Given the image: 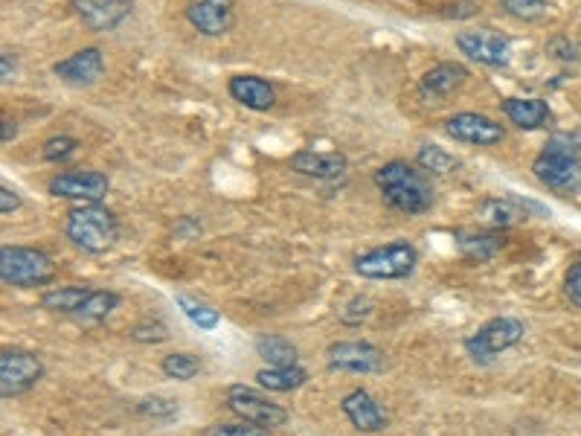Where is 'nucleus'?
<instances>
[{
  "mask_svg": "<svg viewBox=\"0 0 581 436\" xmlns=\"http://www.w3.org/2000/svg\"><path fill=\"white\" fill-rule=\"evenodd\" d=\"M372 181L384 201L398 213L419 216L433 207V184L422 166H413L407 160H390L372 175Z\"/></svg>",
  "mask_w": 581,
  "mask_h": 436,
  "instance_id": "1",
  "label": "nucleus"
},
{
  "mask_svg": "<svg viewBox=\"0 0 581 436\" xmlns=\"http://www.w3.org/2000/svg\"><path fill=\"white\" fill-rule=\"evenodd\" d=\"M535 178L552 192L573 195L581 189V137L555 134L532 163Z\"/></svg>",
  "mask_w": 581,
  "mask_h": 436,
  "instance_id": "2",
  "label": "nucleus"
},
{
  "mask_svg": "<svg viewBox=\"0 0 581 436\" xmlns=\"http://www.w3.org/2000/svg\"><path fill=\"white\" fill-rule=\"evenodd\" d=\"M120 236V221L105 204H82L67 213V239L85 253H105Z\"/></svg>",
  "mask_w": 581,
  "mask_h": 436,
  "instance_id": "3",
  "label": "nucleus"
},
{
  "mask_svg": "<svg viewBox=\"0 0 581 436\" xmlns=\"http://www.w3.org/2000/svg\"><path fill=\"white\" fill-rule=\"evenodd\" d=\"M0 280L12 288H44L56 280V262L41 248L3 245L0 248Z\"/></svg>",
  "mask_w": 581,
  "mask_h": 436,
  "instance_id": "4",
  "label": "nucleus"
},
{
  "mask_svg": "<svg viewBox=\"0 0 581 436\" xmlns=\"http://www.w3.org/2000/svg\"><path fill=\"white\" fill-rule=\"evenodd\" d=\"M352 265L364 280H407L419 265V253L410 242H390L355 256Z\"/></svg>",
  "mask_w": 581,
  "mask_h": 436,
  "instance_id": "5",
  "label": "nucleus"
},
{
  "mask_svg": "<svg viewBox=\"0 0 581 436\" xmlns=\"http://www.w3.org/2000/svg\"><path fill=\"white\" fill-rule=\"evenodd\" d=\"M523 335H526V326L518 317H509V314L491 317L474 335L465 338V352L477 364H491L494 358H500L512 346H518L523 341Z\"/></svg>",
  "mask_w": 581,
  "mask_h": 436,
  "instance_id": "6",
  "label": "nucleus"
},
{
  "mask_svg": "<svg viewBox=\"0 0 581 436\" xmlns=\"http://www.w3.org/2000/svg\"><path fill=\"white\" fill-rule=\"evenodd\" d=\"M41 378H44V364L35 352L21 349V346L0 352V396L3 399L30 393Z\"/></svg>",
  "mask_w": 581,
  "mask_h": 436,
  "instance_id": "7",
  "label": "nucleus"
},
{
  "mask_svg": "<svg viewBox=\"0 0 581 436\" xmlns=\"http://www.w3.org/2000/svg\"><path fill=\"white\" fill-rule=\"evenodd\" d=\"M227 407L242 419V422H250L262 431H271V428H282L288 422V410L282 405L271 402L268 396L256 393L253 387H245V384H236L227 390Z\"/></svg>",
  "mask_w": 581,
  "mask_h": 436,
  "instance_id": "8",
  "label": "nucleus"
},
{
  "mask_svg": "<svg viewBox=\"0 0 581 436\" xmlns=\"http://www.w3.org/2000/svg\"><path fill=\"white\" fill-rule=\"evenodd\" d=\"M329 367L337 373L352 375H372L384 373L387 367V355L369 341H337L329 346L326 352Z\"/></svg>",
  "mask_w": 581,
  "mask_h": 436,
  "instance_id": "9",
  "label": "nucleus"
},
{
  "mask_svg": "<svg viewBox=\"0 0 581 436\" xmlns=\"http://www.w3.org/2000/svg\"><path fill=\"white\" fill-rule=\"evenodd\" d=\"M47 189H50V195H56V198L82 201V204H99V201L108 195L111 181H108V175L93 172V169H73V172L56 175Z\"/></svg>",
  "mask_w": 581,
  "mask_h": 436,
  "instance_id": "10",
  "label": "nucleus"
},
{
  "mask_svg": "<svg viewBox=\"0 0 581 436\" xmlns=\"http://www.w3.org/2000/svg\"><path fill=\"white\" fill-rule=\"evenodd\" d=\"M457 47L462 56L486 67H506L512 62V44L500 32L468 30L457 35Z\"/></svg>",
  "mask_w": 581,
  "mask_h": 436,
  "instance_id": "11",
  "label": "nucleus"
},
{
  "mask_svg": "<svg viewBox=\"0 0 581 436\" xmlns=\"http://www.w3.org/2000/svg\"><path fill=\"white\" fill-rule=\"evenodd\" d=\"M340 410H343V416L349 419V425L355 428V431H361V434H378V431H384L387 428V410L381 407V402L367 393V390H349L343 399H340Z\"/></svg>",
  "mask_w": 581,
  "mask_h": 436,
  "instance_id": "12",
  "label": "nucleus"
},
{
  "mask_svg": "<svg viewBox=\"0 0 581 436\" xmlns=\"http://www.w3.org/2000/svg\"><path fill=\"white\" fill-rule=\"evenodd\" d=\"M186 18L201 35H224L236 24V3L233 0H192L186 6Z\"/></svg>",
  "mask_w": 581,
  "mask_h": 436,
  "instance_id": "13",
  "label": "nucleus"
},
{
  "mask_svg": "<svg viewBox=\"0 0 581 436\" xmlns=\"http://www.w3.org/2000/svg\"><path fill=\"white\" fill-rule=\"evenodd\" d=\"M445 131L459 143H471V146H497L506 137L503 125L494 123L486 114H474V111L451 117L445 123Z\"/></svg>",
  "mask_w": 581,
  "mask_h": 436,
  "instance_id": "14",
  "label": "nucleus"
},
{
  "mask_svg": "<svg viewBox=\"0 0 581 436\" xmlns=\"http://www.w3.org/2000/svg\"><path fill=\"white\" fill-rule=\"evenodd\" d=\"M73 12L85 27L96 32H111L131 15V0H70Z\"/></svg>",
  "mask_w": 581,
  "mask_h": 436,
  "instance_id": "15",
  "label": "nucleus"
},
{
  "mask_svg": "<svg viewBox=\"0 0 581 436\" xmlns=\"http://www.w3.org/2000/svg\"><path fill=\"white\" fill-rule=\"evenodd\" d=\"M53 73L70 85H93L105 73V56L96 47H85V50L53 64Z\"/></svg>",
  "mask_w": 581,
  "mask_h": 436,
  "instance_id": "16",
  "label": "nucleus"
},
{
  "mask_svg": "<svg viewBox=\"0 0 581 436\" xmlns=\"http://www.w3.org/2000/svg\"><path fill=\"white\" fill-rule=\"evenodd\" d=\"M291 169L297 175L317 178V181H337L346 175L349 160L340 152H297L291 157Z\"/></svg>",
  "mask_w": 581,
  "mask_h": 436,
  "instance_id": "17",
  "label": "nucleus"
},
{
  "mask_svg": "<svg viewBox=\"0 0 581 436\" xmlns=\"http://www.w3.org/2000/svg\"><path fill=\"white\" fill-rule=\"evenodd\" d=\"M454 239H457L459 253L468 262H489L506 245L503 230H494V227H489V230H457Z\"/></svg>",
  "mask_w": 581,
  "mask_h": 436,
  "instance_id": "18",
  "label": "nucleus"
},
{
  "mask_svg": "<svg viewBox=\"0 0 581 436\" xmlns=\"http://www.w3.org/2000/svg\"><path fill=\"white\" fill-rule=\"evenodd\" d=\"M230 96L250 111H271L276 105V91L271 82L259 76H233L227 85Z\"/></svg>",
  "mask_w": 581,
  "mask_h": 436,
  "instance_id": "19",
  "label": "nucleus"
},
{
  "mask_svg": "<svg viewBox=\"0 0 581 436\" xmlns=\"http://www.w3.org/2000/svg\"><path fill=\"white\" fill-rule=\"evenodd\" d=\"M465 79H468V70L459 62H439L422 76V94L430 99H445V96L457 94L465 85Z\"/></svg>",
  "mask_w": 581,
  "mask_h": 436,
  "instance_id": "20",
  "label": "nucleus"
},
{
  "mask_svg": "<svg viewBox=\"0 0 581 436\" xmlns=\"http://www.w3.org/2000/svg\"><path fill=\"white\" fill-rule=\"evenodd\" d=\"M503 114L512 120V125H518L520 131H538L552 120L550 105L544 99H520V96L503 102Z\"/></svg>",
  "mask_w": 581,
  "mask_h": 436,
  "instance_id": "21",
  "label": "nucleus"
},
{
  "mask_svg": "<svg viewBox=\"0 0 581 436\" xmlns=\"http://www.w3.org/2000/svg\"><path fill=\"white\" fill-rule=\"evenodd\" d=\"M93 288L88 285H62V288H47L41 294V309L56 314H79V309L85 306V300L91 297Z\"/></svg>",
  "mask_w": 581,
  "mask_h": 436,
  "instance_id": "22",
  "label": "nucleus"
},
{
  "mask_svg": "<svg viewBox=\"0 0 581 436\" xmlns=\"http://www.w3.org/2000/svg\"><path fill=\"white\" fill-rule=\"evenodd\" d=\"M308 381V373L300 364H291V367H265L256 373V384L268 393H291V390H300Z\"/></svg>",
  "mask_w": 581,
  "mask_h": 436,
  "instance_id": "23",
  "label": "nucleus"
},
{
  "mask_svg": "<svg viewBox=\"0 0 581 436\" xmlns=\"http://www.w3.org/2000/svg\"><path fill=\"white\" fill-rule=\"evenodd\" d=\"M477 213L494 230H506V227H512L520 218H529L515 195H509V198H489V201H483L477 207Z\"/></svg>",
  "mask_w": 581,
  "mask_h": 436,
  "instance_id": "24",
  "label": "nucleus"
},
{
  "mask_svg": "<svg viewBox=\"0 0 581 436\" xmlns=\"http://www.w3.org/2000/svg\"><path fill=\"white\" fill-rule=\"evenodd\" d=\"M253 349L262 361H268V367H291L300 358L297 346L282 335H256Z\"/></svg>",
  "mask_w": 581,
  "mask_h": 436,
  "instance_id": "25",
  "label": "nucleus"
},
{
  "mask_svg": "<svg viewBox=\"0 0 581 436\" xmlns=\"http://www.w3.org/2000/svg\"><path fill=\"white\" fill-rule=\"evenodd\" d=\"M175 303H178V309L184 312V317L192 323V326H198V329H204V332L218 329L221 314L215 312L213 306H207V303H201V300H195V297H189V294H178Z\"/></svg>",
  "mask_w": 581,
  "mask_h": 436,
  "instance_id": "26",
  "label": "nucleus"
},
{
  "mask_svg": "<svg viewBox=\"0 0 581 436\" xmlns=\"http://www.w3.org/2000/svg\"><path fill=\"white\" fill-rule=\"evenodd\" d=\"M123 300H120V294L117 291H108V288H93V294L85 300V306L79 309V320H105L111 312H117V306H120Z\"/></svg>",
  "mask_w": 581,
  "mask_h": 436,
  "instance_id": "27",
  "label": "nucleus"
},
{
  "mask_svg": "<svg viewBox=\"0 0 581 436\" xmlns=\"http://www.w3.org/2000/svg\"><path fill=\"white\" fill-rule=\"evenodd\" d=\"M201 367H204L201 358L192 355V352H172L160 361V370L169 378H175V381H192L195 375L201 373Z\"/></svg>",
  "mask_w": 581,
  "mask_h": 436,
  "instance_id": "28",
  "label": "nucleus"
},
{
  "mask_svg": "<svg viewBox=\"0 0 581 436\" xmlns=\"http://www.w3.org/2000/svg\"><path fill=\"white\" fill-rule=\"evenodd\" d=\"M416 163L425 169V172H433V175H448L459 166V160L454 155H448L445 149L439 146H422L419 155H416Z\"/></svg>",
  "mask_w": 581,
  "mask_h": 436,
  "instance_id": "29",
  "label": "nucleus"
},
{
  "mask_svg": "<svg viewBox=\"0 0 581 436\" xmlns=\"http://www.w3.org/2000/svg\"><path fill=\"white\" fill-rule=\"evenodd\" d=\"M128 338L134 343H163L169 341V326L157 317H143L128 329Z\"/></svg>",
  "mask_w": 581,
  "mask_h": 436,
  "instance_id": "30",
  "label": "nucleus"
},
{
  "mask_svg": "<svg viewBox=\"0 0 581 436\" xmlns=\"http://www.w3.org/2000/svg\"><path fill=\"white\" fill-rule=\"evenodd\" d=\"M503 12L518 18V21H541L550 15V3L547 0H503Z\"/></svg>",
  "mask_w": 581,
  "mask_h": 436,
  "instance_id": "31",
  "label": "nucleus"
},
{
  "mask_svg": "<svg viewBox=\"0 0 581 436\" xmlns=\"http://www.w3.org/2000/svg\"><path fill=\"white\" fill-rule=\"evenodd\" d=\"M372 312H375V303H372L369 297H352V300L340 309V323H343V326H361V323H367Z\"/></svg>",
  "mask_w": 581,
  "mask_h": 436,
  "instance_id": "32",
  "label": "nucleus"
},
{
  "mask_svg": "<svg viewBox=\"0 0 581 436\" xmlns=\"http://www.w3.org/2000/svg\"><path fill=\"white\" fill-rule=\"evenodd\" d=\"M79 149V140L76 137H67V134H62V137H53V140H47L44 143V160H50V163H59V160H67V157L73 155Z\"/></svg>",
  "mask_w": 581,
  "mask_h": 436,
  "instance_id": "33",
  "label": "nucleus"
},
{
  "mask_svg": "<svg viewBox=\"0 0 581 436\" xmlns=\"http://www.w3.org/2000/svg\"><path fill=\"white\" fill-rule=\"evenodd\" d=\"M137 410L143 413V416H154V419H166V416H172L178 405L172 402V399H163V396H152V399H143Z\"/></svg>",
  "mask_w": 581,
  "mask_h": 436,
  "instance_id": "34",
  "label": "nucleus"
},
{
  "mask_svg": "<svg viewBox=\"0 0 581 436\" xmlns=\"http://www.w3.org/2000/svg\"><path fill=\"white\" fill-rule=\"evenodd\" d=\"M564 291H567L570 303L581 309V259H576V262L567 268V277H564Z\"/></svg>",
  "mask_w": 581,
  "mask_h": 436,
  "instance_id": "35",
  "label": "nucleus"
},
{
  "mask_svg": "<svg viewBox=\"0 0 581 436\" xmlns=\"http://www.w3.org/2000/svg\"><path fill=\"white\" fill-rule=\"evenodd\" d=\"M547 50H550L552 59H558V62H576V47L564 35H555L550 44H547Z\"/></svg>",
  "mask_w": 581,
  "mask_h": 436,
  "instance_id": "36",
  "label": "nucleus"
},
{
  "mask_svg": "<svg viewBox=\"0 0 581 436\" xmlns=\"http://www.w3.org/2000/svg\"><path fill=\"white\" fill-rule=\"evenodd\" d=\"M256 431H262V428H256L250 422H245V425H215L207 431V436H250Z\"/></svg>",
  "mask_w": 581,
  "mask_h": 436,
  "instance_id": "37",
  "label": "nucleus"
},
{
  "mask_svg": "<svg viewBox=\"0 0 581 436\" xmlns=\"http://www.w3.org/2000/svg\"><path fill=\"white\" fill-rule=\"evenodd\" d=\"M15 210H21V195H18L15 189L0 187V213L9 216V213H15Z\"/></svg>",
  "mask_w": 581,
  "mask_h": 436,
  "instance_id": "38",
  "label": "nucleus"
},
{
  "mask_svg": "<svg viewBox=\"0 0 581 436\" xmlns=\"http://www.w3.org/2000/svg\"><path fill=\"white\" fill-rule=\"evenodd\" d=\"M480 12V6L477 3H471V0H462V3H454V6H445V12L442 15H454V18H471V15H477Z\"/></svg>",
  "mask_w": 581,
  "mask_h": 436,
  "instance_id": "39",
  "label": "nucleus"
},
{
  "mask_svg": "<svg viewBox=\"0 0 581 436\" xmlns=\"http://www.w3.org/2000/svg\"><path fill=\"white\" fill-rule=\"evenodd\" d=\"M0 64H3V85H9V82H12V76H15V64L9 62V53H3V56H0Z\"/></svg>",
  "mask_w": 581,
  "mask_h": 436,
  "instance_id": "40",
  "label": "nucleus"
},
{
  "mask_svg": "<svg viewBox=\"0 0 581 436\" xmlns=\"http://www.w3.org/2000/svg\"><path fill=\"white\" fill-rule=\"evenodd\" d=\"M18 134V128H15V123L12 120H3V143H9L12 137Z\"/></svg>",
  "mask_w": 581,
  "mask_h": 436,
  "instance_id": "41",
  "label": "nucleus"
},
{
  "mask_svg": "<svg viewBox=\"0 0 581 436\" xmlns=\"http://www.w3.org/2000/svg\"><path fill=\"white\" fill-rule=\"evenodd\" d=\"M250 436H268V434H262V431H256V434H250Z\"/></svg>",
  "mask_w": 581,
  "mask_h": 436,
  "instance_id": "42",
  "label": "nucleus"
}]
</instances>
